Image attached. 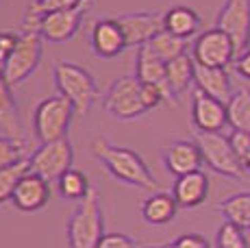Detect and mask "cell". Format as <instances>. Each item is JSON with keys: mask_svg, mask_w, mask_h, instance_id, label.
Listing matches in <instances>:
<instances>
[{"mask_svg": "<svg viewBox=\"0 0 250 248\" xmlns=\"http://www.w3.org/2000/svg\"><path fill=\"white\" fill-rule=\"evenodd\" d=\"M91 152L98 161H103V165L107 168V172L113 179L122 181L126 185H135L142 189H157L159 181L150 172V168L146 165V161L142 159V155L126 146H115L104 137H96L91 142Z\"/></svg>", "mask_w": 250, "mask_h": 248, "instance_id": "cell-1", "label": "cell"}, {"mask_svg": "<svg viewBox=\"0 0 250 248\" xmlns=\"http://www.w3.org/2000/svg\"><path fill=\"white\" fill-rule=\"evenodd\" d=\"M194 85H196V89L205 92L207 96H213V98L222 100V103H227L233 96V92H230V76L227 72V68H207V65L196 63Z\"/></svg>", "mask_w": 250, "mask_h": 248, "instance_id": "cell-20", "label": "cell"}, {"mask_svg": "<svg viewBox=\"0 0 250 248\" xmlns=\"http://www.w3.org/2000/svg\"><path fill=\"white\" fill-rule=\"evenodd\" d=\"M218 211L242 228H250V192H239L218 205Z\"/></svg>", "mask_w": 250, "mask_h": 248, "instance_id": "cell-26", "label": "cell"}, {"mask_svg": "<svg viewBox=\"0 0 250 248\" xmlns=\"http://www.w3.org/2000/svg\"><path fill=\"white\" fill-rule=\"evenodd\" d=\"M196 144L203 152V161L213 172L229 176V179H242L246 172V165L235 155L227 135H222V133H196Z\"/></svg>", "mask_w": 250, "mask_h": 248, "instance_id": "cell-7", "label": "cell"}, {"mask_svg": "<svg viewBox=\"0 0 250 248\" xmlns=\"http://www.w3.org/2000/svg\"><path fill=\"white\" fill-rule=\"evenodd\" d=\"M104 237L100 196L94 187L79 203L68 220V244L70 248H96Z\"/></svg>", "mask_w": 250, "mask_h": 248, "instance_id": "cell-3", "label": "cell"}, {"mask_svg": "<svg viewBox=\"0 0 250 248\" xmlns=\"http://www.w3.org/2000/svg\"><path fill=\"white\" fill-rule=\"evenodd\" d=\"M52 76H55V85L59 94L72 103L76 116H85L100 96L94 74L74 61H55Z\"/></svg>", "mask_w": 250, "mask_h": 248, "instance_id": "cell-2", "label": "cell"}, {"mask_svg": "<svg viewBox=\"0 0 250 248\" xmlns=\"http://www.w3.org/2000/svg\"><path fill=\"white\" fill-rule=\"evenodd\" d=\"M172 196L179 203L181 209H196L209 196V176L203 170L179 176L172 187Z\"/></svg>", "mask_w": 250, "mask_h": 248, "instance_id": "cell-18", "label": "cell"}, {"mask_svg": "<svg viewBox=\"0 0 250 248\" xmlns=\"http://www.w3.org/2000/svg\"><path fill=\"white\" fill-rule=\"evenodd\" d=\"M218 248H248L244 228L233 222H224L218 228V240H215Z\"/></svg>", "mask_w": 250, "mask_h": 248, "instance_id": "cell-30", "label": "cell"}, {"mask_svg": "<svg viewBox=\"0 0 250 248\" xmlns=\"http://www.w3.org/2000/svg\"><path fill=\"white\" fill-rule=\"evenodd\" d=\"M76 116L74 107L65 96H48L35 107L33 113V131L42 144L46 142H57L68 137L72 118Z\"/></svg>", "mask_w": 250, "mask_h": 248, "instance_id": "cell-4", "label": "cell"}, {"mask_svg": "<svg viewBox=\"0 0 250 248\" xmlns=\"http://www.w3.org/2000/svg\"><path fill=\"white\" fill-rule=\"evenodd\" d=\"M194 68L196 63L189 55H183L167 63V85H170L174 96H181L194 83Z\"/></svg>", "mask_w": 250, "mask_h": 248, "instance_id": "cell-25", "label": "cell"}, {"mask_svg": "<svg viewBox=\"0 0 250 248\" xmlns=\"http://www.w3.org/2000/svg\"><path fill=\"white\" fill-rule=\"evenodd\" d=\"M89 4L76 9H65V11H52L42 16L40 28L37 33L42 35L44 41H52V44H63V41L72 40L79 33L81 22H83L85 13H87Z\"/></svg>", "mask_w": 250, "mask_h": 248, "instance_id": "cell-10", "label": "cell"}, {"mask_svg": "<svg viewBox=\"0 0 250 248\" xmlns=\"http://www.w3.org/2000/svg\"><path fill=\"white\" fill-rule=\"evenodd\" d=\"M161 159L167 172L174 174L176 179L191 172H198L203 161V152H200L196 140H176L172 144L161 148Z\"/></svg>", "mask_w": 250, "mask_h": 248, "instance_id": "cell-13", "label": "cell"}, {"mask_svg": "<svg viewBox=\"0 0 250 248\" xmlns=\"http://www.w3.org/2000/svg\"><path fill=\"white\" fill-rule=\"evenodd\" d=\"M148 48L155 52L163 63H170V61H174V59H179V57L187 55L185 52L187 50V40L172 35V33H167L166 28H163L159 35L152 37V41L148 44Z\"/></svg>", "mask_w": 250, "mask_h": 248, "instance_id": "cell-27", "label": "cell"}, {"mask_svg": "<svg viewBox=\"0 0 250 248\" xmlns=\"http://www.w3.org/2000/svg\"><path fill=\"white\" fill-rule=\"evenodd\" d=\"M135 79L144 85H155V87H159L161 92L166 94L167 104H170V107H176V96L172 94L170 85H167V63H163L148 46L137 48Z\"/></svg>", "mask_w": 250, "mask_h": 248, "instance_id": "cell-16", "label": "cell"}, {"mask_svg": "<svg viewBox=\"0 0 250 248\" xmlns=\"http://www.w3.org/2000/svg\"><path fill=\"white\" fill-rule=\"evenodd\" d=\"M24 157H26L24 155V140H13L7 135L0 137V170L9 168Z\"/></svg>", "mask_w": 250, "mask_h": 248, "instance_id": "cell-31", "label": "cell"}, {"mask_svg": "<svg viewBox=\"0 0 250 248\" xmlns=\"http://www.w3.org/2000/svg\"><path fill=\"white\" fill-rule=\"evenodd\" d=\"M191 122L198 133H220L229 124L227 103L196 89L191 100Z\"/></svg>", "mask_w": 250, "mask_h": 248, "instance_id": "cell-12", "label": "cell"}, {"mask_svg": "<svg viewBox=\"0 0 250 248\" xmlns=\"http://www.w3.org/2000/svg\"><path fill=\"white\" fill-rule=\"evenodd\" d=\"M215 28L227 33L235 41L237 50H242L250 31V0H227L222 11L218 13Z\"/></svg>", "mask_w": 250, "mask_h": 248, "instance_id": "cell-15", "label": "cell"}, {"mask_svg": "<svg viewBox=\"0 0 250 248\" xmlns=\"http://www.w3.org/2000/svg\"><path fill=\"white\" fill-rule=\"evenodd\" d=\"M163 28L167 33L183 40H189L198 33L200 28V16L187 4H174L163 13Z\"/></svg>", "mask_w": 250, "mask_h": 248, "instance_id": "cell-21", "label": "cell"}, {"mask_svg": "<svg viewBox=\"0 0 250 248\" xmlns=\"http://www.w3.org/2000/svg\"><path fill=\"white\" fill-rule=\"evenodd\" d=\"M74 164V148L68 137L57 142H46L40 144V148L31 155V172L40 174L42 179L59 181Z\"/></svg>", "mask_w": 250, "mask_h": 248, "instance_id": "cell-8", "label": "cell"}, {"mask_svg": "<svg viewBox=\"0 0 250 248\" xmlns=\"http://www.w3.org/2000/svg\"><path fill=\"white\" fill-rule=\"evenodd\" d=\"M9 2H13V0H0V7H4V4H9Z\"/></svg>", "mask_w": 250, "mask_h": 248, "instance_id": "cell-38", "label": "cell"}, {"mask_svg": "<svg viewBox=\"0 0 250 248\" xmlns=\"http://www.w3.org/2000/svg\"><path fill=\"white\" fill-rule=\"evenodd\" d=\"M148 248H159V246H148ZM163 248H166V246H163Z\"/></svg>", "mask_w": 250, "mask_h": 248, "instance_id": "cell-40", "label": "cell"}, {"mask_svg": "<svg viewBox=\"0 0 250 248\" xmlns=\"http://www.w3.org/2000/svg\"><path fill=\"white\" fill-rule=\"evenodd\" d=\"M235 55H237L235 41L220 28L200 33L191 48V59L207 68H229V63L235 61Z\"/></svg>", "mask_w": 250, "mask_h": 248, "instance_id": "cell-9", "label": "cell"}, {"mask_svg": "<svg viewBox=\"0 0 250 248\" xmlns=\"http://www.w3.org/2000/svg\"><path fill=\"white\" fill-rule=\"evenodd\" d=\"M83 4H91V0H33L26 9V16L22 20V31H35L40 28L42 16L52 11H65V9H76Z\"/></svg>", "mask_w": 250, "mask_h": 248, "instance_id": "cell-23", "label": "cell"}, {"mask_svg": "<svg viewBox=\"0 0 250 248\" xmlns=\"http://www.w3.org/2000/svg\"><path fill=\"white\" fill-rule=\"evenodd\" d=\"M229 142L233 146L235 155L242 159V164H246L248 155H250V133L248 131H233L229 135Z\"/></svg>", "mask_w": 250, "mask_h": 248, "instance_id": "cell-32", "label": "cell"}, {"mask_svg": "<svg viewBox=\"0 0 250 248\" xmlns=\"http://www.w3.org/2000/svg\"><path fill=\"white\" fill-rule=\"evenodd\" d=\"M126 37L128 48H142L152 41V37L163 31V13L155 11H133L115 18Z\"/></svg>", "mask_w": 250, "mask_h": 248, "instance_id": "cell-11", "label": "cell"}, {"mask_svg": "<svg viewBox=\"0 0 250 248\" xmlns=\"http://www.w3.org/2000/svg\"><path fill=\"white\" fill-rule=\"evenodd\" d=\"M103 111L115 120H135L146 116L148 109L142 100V83L135 76L113 79L103 96Z\"/></svg>", "mask_w": 250, "mask_h": 248, "instance_id": "cell-5", "label": "cell"}, {"mask_svg": "<svg viewBox=\"0 0 250 248\" xmlns=\"http://www.w3.org/2000/svg\"><path fill=\"white\" fill-rule=\"evenodd\" d=\"M91 52L100 59H113V57L122 55L126 46V37L115 18H104V20H96L91 26L89 35Z\"/></svg>", "mask_w": 250, "mask_h": 248, "instance_id": "cell-14", "label": "cell"}, {"mask_svg": "<svg viewBox=\"0 0 250 248\" xmlns=\"http://www.w3.org/2000/svg\"><path fill=\"white\" fill-rule=\"evenodd\" d=\"M50 200V183L46 179H42L40 174L28 172L24 174V179L18 183L16 192H13L11 203L16 205L20 211H40L44 209Z\"/></svg>", "mask_w": 250, "mask_h": 248, "instance_id": "cell-17", "label": "cell"}, {"mask_svg": "<svg viewBox=\"0 0 250 248\" xmlns=\"http://www.w3.org/2000/svg\"><path fill=\"white\" fill-rule=\"evenodd\" d=\"M244 50H250V31H248V37H246V46H244Z\"/></svg>", "mask_w": 250, "mask_h": 248, "instance_id": "cell-37", "label": "cell"}, {"mask_svg": "<svg viewBox=\"0 0 250 248\" xmlns=\"http://www.w3.org/2000/svg\"><path fill=\"white\" fill-rule=\"evenodd\" d=\"M166 248H211V246L207 242V237L200 235V233H185V235H179L176 240H172Z\"/></svg>", "mask_w": 250, "mask_h": 248, "instance_id": "cell-33", "label": "cell"}, {"mask_svg": "<svg viewBox=\"0 0 250 248\" xmlns=\"http://www.w3.org/2000/svg\"><path fill=\"white\" fill-rule=\"evenodd\" d=\"M227 113L233 131L250 133V87H239L233 92V96L227 100Z\"/></svg>", "mask_w": 250, "mask_h": 248, "instance_id": "cell-24", "label": "cell"}, {"mask_svg": "<svg viewBox=\"0 0 250 248\" xmlns=\"http://www.w3.org/2000/svg\"><path fill=\"white\" fill-rule=\"evenodd\" d=\"M18 37L20 33H9V31H0V65L9 59V55L13 52L18 44Z\"/></svg>", "mask_w": 250, "mask_h": 248, "instance_id": "cell-35", "label": "cell"}, {"mask_svg": "<svg viewBox=\"0 0 250 248\" xmlns=\"http://www.w3.org/2000/svg\"><path fill=\"white\" fill-rule=\"evenodd\" d=\"M235 70H237L239 76L250 81V50H244L242 55L235 59Z\"/></svg>", "mask_w": 250, "mask_h": 248, "instance_id": "cell-36", "label": "cell"}, {"mask_svg": "<svg viewBox=\"0 0 250 248\" xmlns=\"http://www.w3.org/2000/svg\"><path fill=\"white\" fill-rule=\"evenodd\" d=\"M179 203L174 200V196L167 192H155L152 196H148L142 203V218L148 224H155V227H161V224H167L176 218L179 213Z\"/></svg>", "mask_w": 250, "mask_h": 248, "instance_id": "cell-22", "label": "cell"}, {"mask_svg": "<svg viewBox=\"0 0 250 248\" xmlns=\"http://www.w3.org/2000/svg\"><path fill=\"white\" fill-rule=\"evenodd\" d=\"M42 41L44 40H42L40 33L20 31L16 48L9 55V59L0 65L4 79H7V83L11 85V87L22 85L24 81L37 70V65H40V61H42V52H44Z\"/></svg>", "mask_w": 250, "mask_h": 248, "instance_id": "cell-6", "label": "cell"}, {"mask_svg": "<svg viewBox=\"0 0 250 248\" xmlns=\"http://www.w3.org/2000/svg\"><path fill=\"white\" fill-rule=\"evenodd\" d=\"M244 165H246V170H250V155H248V159H246V164Z\"/></svg>", "mask_w": 250, "mask_h": 248, "instance_id": "cell-39", "label": "cell"}, {"mask_svg": "<svg viewBox=\"0 0 250 248\" xmlns=\"http://www.w3.org/2000/svg\"><path fill=\"white\" fill-rule=\"evenodd\" d=\"M0 131L13 140H24L20 107L13 98V87L4 79L2 68H0Z\"/></svg>", "mask_w": 250, "mask_h": 248, "instance_id": "cell-19", "label": "cell"}, {"mask_svg": "<svg viewBox=\"0 0 250 248\" xmlns=\"http://www.w3.org/2000/svg\"><path fill=\"white\" fill-rule=\"evenodd\" d=\"M96 248H135V242L124 233H104V237Z\"/></svg>", "mask_w": 250, "mask_h": 248, "instance_id": "cell-34", "label": "cell"}, {"mask_svg": "<svg viewBox=\"0 0 250 248\" xmlns=\"http://www.w3.org/2000/svg\"><path fill=\"white\" fill-rule=\"evenodd\" d=\"M31 172V157H24V159L16 161L13 165L0 170V205L7 203L13 198L18 183L24 179V174Z\"/></svg>", "mask_w": 250, "mask_h": 248, "instance_id": "cell-28", "label": "cell"}, {"mask_svg": "<svg viewBox=\"0 0 250 248\" xmlns=\"http://www.w3.org/2000/svg\"><path fill=\"white\" fill-rule=\"evenodd\" d=\"M57 185H59L61 196L68 198V200H79V203L91 192L89 179L81 172V170H74V168L68 170V172L61 176V179L57 181Z\"/></svg>", "mask_w": 250, "mask_h": 248, "instance_id": "cell-29", "label": "cell"}]
</instances>
